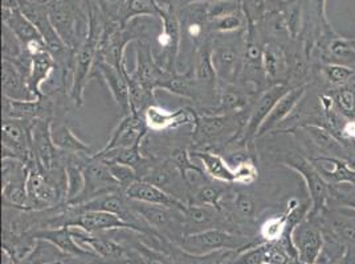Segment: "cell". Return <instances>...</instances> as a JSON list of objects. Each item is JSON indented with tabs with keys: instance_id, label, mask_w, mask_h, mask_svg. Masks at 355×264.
Returning a JSON list of instances; mask_svg holds the SVG:
<instances>
[{
	"instance_id": "52a82bcc",
	"label": "cell",
	"mask_w": 355,
	"mask_h": 264,
	"mask_svg": "<svg viewBox=\"0 0 355 264\" xmlns=\"http://www.w3.org/2000/svg\"><path fill=\"white\" fill-rule=\"evenodd\" d=\"M297 261L304 264H318L325 249V234L317 217H308L298 223L292 234Z\"/></svg>"
},
{
	"instance_id": "e575fe53",
	"label": "cell",
	"mask_w": 355,
	"mask_h": 264,
	"mask_svg": "<svg viewBox=\"0 0 355 264\" xmlns=\"http://www.w3.org/2000/svg\"><path fill=\"white\" fill-rule=\"evenodd\" d=\"M235 173L234 185L251 187L259 178V168L254 159H247L232 167Z\"/></svg>"
},
{
	"instance_id": "44dd1931",
	"label": "cell",
	"mask_w": 355,
	"mask_h": 264,
	"mask_svg": "<svg viewBox=\"0 0 355 264\" xmlns=\"http://www.w3.org/2000/svg\"><path fill=\"white\" fill-rule=\"evenodd\" d=\"M193 159L200 162V167L205 169L206 175L211 180L234 185L235 182V173L231 164L219 152L214 151H203V149H191Z\"/></svg>"
},
{
	"instance_id": "8992f818",
	"label": "cell",
	"mask_w": 355,
	"mask_h": 264,
	"mask_svg": "<svg viewBox=\"0 0 355 264\" xmlns=\"http://www.w3.org/2000/svg\"><path fill=\"white\" fill-rule=\"evenodd\" d=\"M291 88L292 86L289 85H272L266 90H263L252 104L251 111H250L247 124L244 127L241 138L234 143L241 147H253V142L257 139V133L260 131L261 126L264 124L266 117H269L276 103L280 101L282 95L288 93Z\"/></svg>"
},
{
	"instance_id": "1f68e13d",
	"label": "cell",
	"mask_w": 355,
	"mask_h": 264,
	"mask_svg": "<svg viewBox=\"0 0 355 264\" xmlns=\"http://www.w3.org/2000/svg\"><path fill=\"white\" fill-rule=\"evenodd\" d=\"M130 247L139 255L144 264H175L170 254L158 247L148 246L144 241H133Z\"/></svg>"
},
{
	"instance_id": "cb8c5ba5",
	"label": "cell",
	"mask_w": 355,
	"mask_h": 264,
	"mask_svg": "<svg viewBox=\"0 0 355 264\" xmlns=\"http://www.w3.org/2000/svg\"><path fill=\"white\" fill-rule=\"evenodd\" d=\"M55 69H58V64L45 48L32 55L28 85L36 100H42L44 97V91L42 88L49 79L51 74L55 72Z\"/></svg>"
},
{
	"instance_id": "4fadbf2b",
	"label": "cell",
	"mask_w": 355,
	"mask_h": 264,
	"mask_svg": "<svg viewBox=\"0 0 355 264\" xmlns=\"http://www.w3.org/2000/svg\"><path fill=\"white\" fill-rule=\"evenodd\" d=\"M74 239L84 247L93 251L101 261L98 264L116 263L130 256L133 249L119 241L101 233H87L81 229L71 227Z\"/></svg>"
},
{
	"instance_id": "9a60e30c",
	"label": "cell",
	"mask_w": 355,
	"mask_h": 264,
	"mask_svg": "<svg viewBox=\"0 0 355 264\" xmlns=\"http://www.w3.org/2000/svg\"><path fill=\"white\" fill-rule=\"evenodd\" d=\"M148 133V129L144 117L137 113H130L119 120L117 127L112 132L106 146L100 149V152L142 146Z\"/></svg>"
},
{
	"instance_id": "83f0119b",
	"label": "cell",
	"mask_w": 355,
	"mask_h": 264,
	"mask_svg": "<svg viewBox=\"0 0 355 264\" xmlns=\"http://www.w3.org/2000/svg\"><path fill=\"white\" fill-rule=\"evenodd\" d=\"M161 4L158 0H125L119 21L122 24L137 17H157L161 16Z\"/></svg>"
},
{
	"instance_id": "8d00e7d4",
	"label": "cell",
	"mask_w": 355,
	"mask_h": 264,
	"mask_svg": "<svg viewBox=\"0 0 355 264\" xmlns=\"http://www.w3.org/2000/svg\"><path fill=\"white\" fill-rule=\"evenodd\" d=\"M28 1H32V3H39V4H48V3H49V0H28Z\"/></svg>"
},
{
	"instance_id": "ac0fdd59",
	"label": "cell",
	"mask_w": 355,
	"mask_h": 264,
	"mask_svg": "<svg viewBox=\"0 0 355 264\" xmlns=\"http://www.w3.org/2000/svg\"><path fill=\"white\" fill-rule=\"evenodd\" d=\"M309 84H301L293 88H289L288 93H285L280 98V101L276 103L269 117H266L264 124L261 126L260 131L257 133V139L266 135L268 132L275 131L279 129L282 122H285L288 117L293 114L297 106L302 102L304 97L306 95Z\"/></svg>"
},
{
	"instance_id": "2e32d148",
	"label": "cell",
	"mask_w": 355,
	"mask_h": 264,
	"mask_svg": "<svg viewBox=\"0 0 355 264\" xmlns=\"http://www.w3.org/2000/svg\"><path fill=\"white\" fill-rule=\"evenodd\" d=\"M263 65L268 85H289L291 62L285 45L276 40H264Z\"/></svg>"
},
{
	"instance_id": "277c9868",
	"label": "cell",
	"mask_w": 355,
	"mask_h": 264,
	"mask_svg": "<svg viewBox=\"0 0 355 264\" xmlns=\"http://www.w3.org/2000/svg\"><path fill=\"white\" fill-rule=\"evenodd\" d=\"M161 4V21L162 28L157 35V43L161 48L158 62L167 72H178L177 65L180 44L183 37V26L179 15V7L173 0H158Z\"/></svg>"
},
{
	"instance_id": "5bb4252c",
	"label": "cell",
	"mask_w": 355,
	"mask_h": 264,
	"mask_svg": "<svg viewBox=\"0 0 355 264\" xmlns=\"http://www.w3.org/2000/svg\"><path fill=\"white\" fill-rule=\"evenodd\" d=\"M195 114L196 111L193 107L167 110L158 103H153L144 111L142 117L148 126V131L163 132L175 130L183 126L193 127Z\"/></svg>"
},
{
	"instance_id": "f546056e",
	"label": "cell",
	"mask_w": 355,
	"mask_h": 264,
	"mask_svg": "<svg viewBox=\"0 0 355 264\" xmlns=\"http://www.w3.org/2000/svg\"><path fill=\"white\" fill-rule=\"evenodd\" d=\"M320 75L330 88H340L343 85L352 84L355 81V69L353 66L336 64V62H322L320 65Z\"/></svg>"
},
{
	"instance_id": "7c38bea8",
	"label": "cell",
	"mask_w": 355,
	"mask_h": 264,
	"mask_svg": "<svg viewBox=\"0 0 355 264\" xmlns=\"http://www.w3.org/2000/svg\"><path fill=\"white\" fill-rule=\"evenodd\" d=\"M126 74H128L126 66L119 69L117 66L110 65L109 62L98 59H96V64L90 74V78L98 77L106 85V88H109L113 100L116 101L117 106L122 111V117L132 113L130 88H129Z\"/></svg>"
},
{
	"instance_id": "e0dca14e",
	"label": "cell",
	"mask_w": 355,
	"mask_h": 264,
	"mask_svg": "<svg viewBox=\"0 0 355 264\" xmlns=\"http://www.w3.org/2000/svg\"><path fill=\"white\" fill-rule=\"evenodd\" d=\"M33 236L36 239H45L55 246H58L64 254H67L71 259H76L80 262L89 264L100 263V258L90 249L81 246L71 232L69 226H61L56 229H45L35 233Z\"/></svg>"
},
{
	"instance_id": "836d02e7",
	"label": "cell",
	"mask_w": 355,
	"mask_h": 264,
	"mask_svg": "<svg viewBox=\"0 0 355 264\" xmlns=\"http://www.w3.org/2000/svg\"><path fill=\"white\" fill-rule=\"evenodd\" d=\"M309 20L318 36L334 32L326 17V0H309Z\"/></svg>"
},
{
	"instance_id": "603a6c76",
	"label": "cell",
	"mask_w": 355,
	"mask_h": 264,
	"mask_svg": "<svg viewBox=\"0 0 355 264\" xmlns=\"http://www.w3.org/2000/svg\"><path fill=\"white\" fill-rule=\"evenodd\" d=\"M1 15L3 26H7L26 48L33 44H44L40 32L31 23L30 19L20 11V8L1 10Z\"/></svg>"
},
{
	"instance_id": "4dcf8cb0",
	"label": "cell",
	"mask_w": 355,
	"mask_h": 264,
	"mask_svg": "<svg viewBox=\"0 0 355 264\" xmlns=\"http://www.w3.org/2000/svg\"><path fill=\"white\" fill-rule=\"evenodd\" d=\"M327 94L340 117L345 120H355V81L340 88H331Z\"/></svg>"
},
{
	"instance_id": "d4e9b609",
	"label": "cell",
	"mask_w": 355,
	"mask_h": 264,
	"mask_svg": "<svg viewBox=\"0 0 355 264\" xmlns=\"http://www.w3.org/2000/svg\"><path fill=\"white\" fill-rule=\"evenodd\" d=\"M72 261L67 254L45 239H36L35 247L16 264H65Z\"/></svg>"
},
{
	"instance_id": "9c48e42d",
	"label": "cell",
	"mask_w": 355,
	"mask_h": 264,
	"mask_svg": "<svg viewBox=\"0 0 355 264\" xmlns=\"http://www.w3.org/2000/svg\"><path fill=\"white\" fill-rule=\"evenodd\" d=\"M134 210L158 234L171 242L183 235V214L180 210L166 206L150 205L132 200Z\"/></svg>"
},
{
	"instance_id": "7a4b0ae2",
	"label": "cell",
	"mask_w": 355,
	"mask_h": 264,
	"mask_svg": "<svg viewBox=\"0 0 355 264\" xmlns=\"http://www.w3.org/2000/svg\"><path fill=\"white\" fill-rule=\"evenodd\" d=\"M245 43L247 30L214 35L212 62L220 84H239L244 65Z\"/></svg>"
},
{
	"instance_id": "30bf717a",
	"label": "cell",
	"mask_w": 355,
	"mask_h": 264,
	"mask_svg": "<svg viewBox=\"0 0 355 264\" xmlns=\"http://www.w3.org/2000/svg\"><path fill=\"white\" fill-rule=\"evenodd\" d=\"M132 77L148 91L155 93L161 88L168 72L154 56L153 46L148 40H139L135 43V69L130 72Z\"/></svg>"
},
{
	"instance_id": "d6986e66",
	"label": "cell",
	"mask_w": 355,
	"mask_h": 264,
	"mask_svg": "<svg viewBox=\"0 0 355 264\" xmlns=\"http://www.w3.org/2000/svg\"><path fill=\"white\" fill-rule=\"evenodd\" d=\"M298 129L305 132L311 146L318 152V156H333L349 162V153L345 152V146H342L340 139L324 124L306 122L300 124Z\"/></svg>"
},
{
	"instance_id": "d590c367",
	"label": "cell",
	"mask_w": 355,
	"mask_h": 264,
	"mask_svg": "<svg viewBox=\"0 0 355 264\" xmlns=\"http://www.w3.org/2000/svg\"><path fill=\"white\" fill-rule=\"evenodd\" d=\"M106 164L109 165V169H110L112 175L119 182L122 191H126V189H129L134 182L139 181V176L133 168H130L128 165H122L119 162H106Z\"/></svg>"
},
{
	"instance_id": "7402d4cb",
	"label": "cell",
	"mask_w": 355,
	"mask_h": 264,
	"mask_svg": "<svg viewBox=\"0 0 355 264\" xmlns=\"http://www.w3.org/2000/svg\"><path fill=\"white\" fill-rule=\"evenodd\" d=\"M3 66V97L14 101H39L31 91L28 77L21 73L10 61L1 62Z\"/></svg>"
},
{
	"instance_id": "6da1fadb",
	"label": "cell",
	"mask_w": 355,
	"mask_h": 264,
	"mask_svg": "<svg viewBox=\"0 0 355 264\" xmlns=\"http://www.w3.org/2000/svg\"><path fill=\"white\" fill-rule=\"evenodd\" d=\"M248 115L250 111L237 114H214L196 111L191 133L193 149L222 153L231 143L241 138Z\"/></svg>"
},
{
	"instance_id": "4316f807",
	"label": "cell",
	"mask_w": 355,
	"mask_h": 264,
	"mask_svg": "<svg viewBox=\"0 0 355 264\" xmlns=\"http://www.w3.org/2000/svg\"><path fill=\"white\" fill-rule=\"evenodd\" d=\"M286 0H241V7L251 24H259L266 16L280 12Z\"/></svg>"
},
{
	"instance_id": "5b68a950",
	"label": "cell",
	"mask_w": 355,
	"mask_h": 264,
	"mask_svg": "<svg viewBox=\"0 0 355 264\" xmlns=\"http://www.w3.org/2000/svg\"><path fill=\"white\" fill-rule=\"evenodd\" d=\"M83 169H84V177H85L84 189L78 197L74 198L73 201L67 204L73 206L84 205L100 196L122 191L119 182L112 175L109 165L101 159L96 158L94 153L90 155L85 160Z\"/></svg>"
},
{
	"instance_id": "ba28073f",
	"label": "cell",
	"mask_w": 355,
	"mask_h": 264,
	"mask_svg": "<svg viewBox=\"0 0 355 264\" xmlns=\"http://www.w3.org/2000/svg\"><path fill=\"white\" fill-rule=\"evenodd\" d=\"M284 165L296 171L297 173L304 178L309 197H311V207L309 216L311 217L320 216L330 201V196H331L330 184L321 176V173L317 171L313 162L306 158L296 156L293 159L285 160Z\"/></svg>"
},
{
	"instance_id": "d6a6232c",
	"label": "cell",
	"mask_w": 355,
	"mask_h": 264,
	"mask_svg": "<svg viewBox=\"0 0 355 264\" xmlns=\"http://www.w3.org/2000/svg\"><path fill=\"white\" fill-rule=\"evenodd\" d=\"M1 37H3V49H1L3 59L14 62L21 59L28 52V49L19 41V39L7 26H3Z\"/></svg>"
},
{
	"instance_id": "484cf974",
	"label": "cell",
	"mask_w": 355,
	"mask_h": 264,
	"mask_svg": "<svg viewBox=\"0 0 355 264\" xmlns=\"http://www.w3.org/2000/svg\"><path fill=\"white\" fill-rule=\"evenodd\" d=\"M218 181L209 180L206 184H203L200 188H198L196 191H191L189 194L187 202L193 204V205H207L215 206L222 209L223 198L225 197L227 191L230 189L231 185L228 184H223Z\"/></svg>"
},
{
	"instance_id": "8fae6325",
	"label": "cell",
	"mask_w": 355,
	"mask_h": 264,
	"mask_svg": "<svg viewBox=\"0 0 355 264\" xmlns=\"http://www.w3.org/2000/svg\"><path fill=\"white\" fill-rule=\"evenodd\" d=\"M67 226L81 229L87 233H105V232H119V230L135 232L132 225L121 220L119 216L113 213L104 211V210L80 211L72 205H69V220Z\"/></svg>"
},
{
	"instance_id": "3957f363",
	"label": "cell",
	"mask_w": 355,
	"mask_h": 264,
	"mask_svg": "<svg viewBox=\"0 0 355 264\" xmlns=\"http://www.w3.org/2000/svg\"><path fill=\"white\" fill-rule=\"evenodd\" d=\"M248 235L224 229H209L193 234L182 235L173 243L187 254L195 256H207L222 251H240L252 245Z\"/></svg>"
},
{
	"instance_id": "f1b7e54d",
	"label": "cell",
	"mask_w": 355,
	"mask_h": 264,
	"mask_svg": "<svg viewBox=\"0 0 355 264\" xmlns=\"http://www.w3.org/2000/svg\"><path fill=\"white\" fill-rule=\"evenodd\" d=\"M52 138L55 146L59 148L60 151L65 153H89L90 147L87 143H84L81 139H78L74 132L69 129L68 124H59L56 129L52 126Z\"/></svg>"
},
{
	"instance_id": "ffe728a7",
	"label": "cell",
	"mask_w": 355,
	"mask_h": 264,
	"mask_svg": "<svg viewBox=\"0 0 355 264\" xmlns=\"http://www.w3.org/2000/svg\"><path fill=\"white\" fill-rule=\"evenodd\" d=\"M125 194L133 201L150 204V205L166 206V207L177 209L180 211L189 205L186 201L179 200L173 194L161 189L159 187L150 184L148 181H142V180L134 182L129 189H126Z\"/></svg>"
}]
</instances>
